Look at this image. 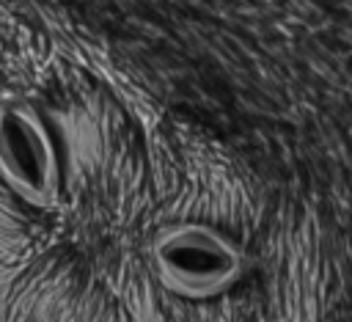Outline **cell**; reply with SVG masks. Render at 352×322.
<instances>
[{
	"label": "cell",
	"instance_id": "obj_2",
	"mask_svg": "<svg viewBox=\"0 0 352 322\" xmlns=\"http://www.w3.org/2000/svg\"><path fill=\"white\" fill-rule=\"evenodd\" d=\"M0 179L36 209L58 206V151L41 118L16 102L0 105Z\"/></svg>",
	"mask_w": 352,
	"mask_h": 322
},
{
	"label": "cell",
	"instance_id": "obj_1",
	"mask_svg": "<svg viewBox=\"0 0 352 322\" xmlns=\"http://www.w3.org/2000/svg\"><path fill=\"white\" fill-rule=\"evenodd\" d=\"M151 261L160 281L190 300L226 292L245 267L242 250L206 223H179L160 231L151 242Z\"/></svg>",
	"mask_w": 352,
	"mask_h": 322
}]
</instances>
